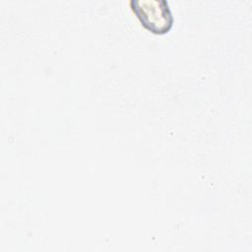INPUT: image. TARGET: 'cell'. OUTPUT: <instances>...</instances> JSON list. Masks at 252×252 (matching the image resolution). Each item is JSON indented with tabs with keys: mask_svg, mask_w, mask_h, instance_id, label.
Segmentation results:
<instances>
[{
	"mask_svg": "<svg viewBox=\"0 0 252 252\" xmlns=\"http://www.w3.org/2000/svg\"><path fill=\"white\" fill-rule=\"evenodd\" d=\"M130 5L143 26L154 33L167 32L173 18L166 0H131Z\"/></svg>",
	"mask_w": 252,
	"mask_h": 252,
	"instance_id": "6da1fadb",
	"label": "cell"
}]
</instances>
